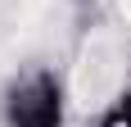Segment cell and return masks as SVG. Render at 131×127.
Here are the masks:
<instances>
[{"instance_id":"cell-1","label":"cell","mask_w":131,"mask_h":127,"mask_svg":"<svg viewBox=\"0 0 131 127\" xmlns=\"http://www.w3.org/2000/svg\"><path fill=\"white\" fill-rule=\"evenodd\" d=\"M0 127H68V86L50 63L14 73L0 91Z\"/></svg>"},{"instance_id":"cell-2","label":"cell","mask_w":131,"mask_h":127,"mask_svg":"<svg viewBox=\"0 0 131 127\" xmlns=\"http://www.w3.org/2000/svg\"><path fill=\"white\" fill-rule=\"evenodd\" d=\"M91 127H131V86H122L113 100H104V109L95 114Z\"/></svg>"}]
</instances>
